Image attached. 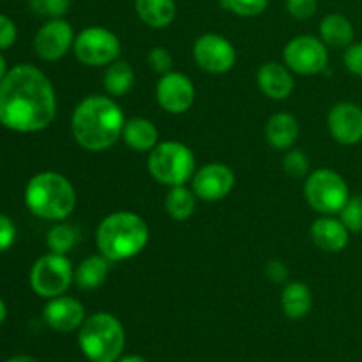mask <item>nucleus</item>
Instances as JSON below:
<instances>
[{
    "label": "nucleus",
    "mask_w": 362,
    "mask_h": 362,
    "mask_svg": "<svg viewBox=\"0 0 362 362\" xmlns=\"http://www.w3.org/2000/svg\"><path fill=\"white\" fill-rule=\"evenodd\" d=\"M57 117L49 78L32 64H18L0 80V126L14 133H41Z\"/></svg>",
    "instance_id": "f257e3e1"
},
{
    "label": "nucleus",
    "mask_w": 362,
    "mask_h": 362,
    "mask_svg": "<svg viewBox=\"0 0 362 362\" xmlns=\"http://www.w3.org/2000/svg\"><path fill=\"white\" fill-rule=\"evenodd\" d=\"M126 115L112 95L92 94L81 99L71 115V134L81 148L103 152L122 138Z\"/></svg>",
    "instance_id": "f03ea898"
},
{
    "label": "nucleus",
    "mask_w": 362,
    "mask_h": 362,
    "mask_svg": "<svg viewBox=\"0 0 362 362\" xmlns=\"http://www.w3.org/2000/svg\"><path fill=\"white\" fill-rule=\"evenodd\" d=\"M148 243V226L140 214L117 211L101 219L95 230V246L99 253L112 262L131 260L145 250Z\"/></svg>",
    "instance_id": "7ed1b4c3"
},
{
    "label": "nucleus",
    "mask_w": 362,
    "mask_h": 362,
    "mask_svg": "<svg viewBox=\"0 0 362 362\" xmlns=\"http://www.w3.org/2000/svg\"><path fill=\"white\" fill-rule=\"evenodd\" d=\"M28 212L45 221H66L76 207V191L71 180L57 172L35 173L25 186Z\"/></svg>",
    "instance_id": "20e7f679"
},
{
    "label": "nucleus",
    "mask_w": 362,
    "mask_h": 362,
    "mask_svg": "<svg viewBox=\"0 0 362 362\" xmlns=\"http://www.w3.org/2000/svg\"><path fill=\"white\" fill-rule=\"evenodd\" d=\"M78 345L90 362H117L126 346V331L113 315L94 313L78 329Z\"/></svg>",
    "instance_id": "39448f33"
},
{
    "label": "nucleus",
    "mask_w": 362,
    "mask_h": 362,
    "mask_svg": "<svg viewBox=\"0 0 362 362\" xmlns=\"http://www.w3.org/2000/svg\"><path fill=\"white\" fill-rule=\"evenodd\" d=\"M147 170L156 182L163 186H182L197 172L194 152L182 141H159L147 158Z\"/></svg>",
    "instance_id": "423d86ee"
},
{
    "label": "nucleus",
    "mask_w": 362,
    "mask_h": 362,
    "mask_svg": "<svg viewBox=\"0 0 362 362\" xmlns=\"http://www.w3.org/2000/svg\"><path fill=\"white\" fill-rule=\"evenodd\" d=\"M304 198L308 205L322 216H334L341 212L350 198L346 180L331 168H318L306 177Z\"/></svg>",
    "instance_id": "0eeeda50"
},
{
    "label": "nucleus",
    "mask_w": 362,
    "mask_h": 362,
    "mask_svg": "<svg viewBox=\"0 0 362 362\" xmlns=\"http://www.w3.org/2000/svg\"><path fill=\"white\" fill-rule=\"evenodd\" d=\"M74 281V269L67 255L46 253L34 262L28 274L32 292L42 299L64 296Z\"/></svg>",
    "instance_id": "6e6552de"
},
{
    "label": "nucleus",
    "mask_w": 362,
    "mask_h": 362,
    "mask_svg": "<svg viewBox=\"0 0 362 362\" xmlns=\"http://www.w3.org/2000/svg\"><path fill=\"white\" fill-rule=\"evenodd\" d=\"M73 52L83 66L106 67L119 59L122 45L115 32L99 25H92L83 28L74 37Z\"/></svg>",
    "instance_id": "1a4fd4ad"
},
{
    "label": "nucleus",
    "mask_w": 362,
    "mask_h": 362,
    "mask_svg": "<svg viewBox=\"0 0 362 362\" xmlns=\"http://www.w3.org/2000/svg\"><path fill=\"white\" fill-rule=\"evenodd\" d=\"M283 60L292 73L300 76H315L327 69V45L317 35H297L286 42L283 49Z\"/></svg>",
    "instance_id": "9d476101"
},
{
    "label": "nucleus",
    "mask_w": 362,
    "mask_h": 362,
    "mask_svg": "<svg viewBox=\"0 0 362 362\" xmlns=\"http://www.w3.org/2000/svg\"><path fill=\"white\" fill-rule=\"evenodd\" d=\"M193 59L202 71L209 74H225L237 62V49L225 35L204 34L194 41Z\"/></svg>",
    "instance_id": "9b49d317"
},
{
    "label": "nucleus",
    "mask_w": 362,
    "mask_h": 362,
    "mask_svg": "<svg viewBox=\"0 0 362 362\" xmlns=\"http://www.w3.org/2000/svg\"><path fill=\"white\" fill-rule=\"evenodd\" d=\"M74 30L64 18H53L37 28L34 35L35 55L46 62H57L73 49Z\"/></svg>",
    "instance_id": "f8f14e48"
},
{
    "label": "nucleus",
    "mask_w": 362,
    "mask_h": 362,
    "mask_svg": "<svg viewBox=\"0 0 362 362\" xmlns=\"http://www.w3.org/2000/svg\"><path fill=\"white\" fill-rule=\"evenodd\" d=\"M156 99L166 113L182 115L194 105L197 88L187 74L170 71L159 78L158 85H156Z\"/></svg>",
    "instance_id": "ddd939ff"
},
{
    "label": "nucleus",
    "mask_w": 362,
    "mask_h": 362,
    "mask_svg": "<svg viewBox=\"0 0 362 362\" xmlns=\"http://www.w3.org/2000/svg\"><path fill=\"white\" fill-rule=\"evenodd\" d=\"M235 186V173L225 163H207L194 172L191 189L204 202H219L228 197Z\"/></svg>",
    "instance_id": "4468645a"
},
{
    "label": "nucleus",
    "mask_w": 362,
    "mask_h": 362,
    "mask_svg": "<svg viewBox=\"0 0 362 362\" xmlns=\"http://www.w3.org/2000/svg\"><path fill=\"white\" fill-rule=\"evenodd\" d=\"M331 136L341 145H357L362 141V108L356 103L341 101L327 115Z\"/></svg>",
    "instance_id": "2eb2a0df"
},
{
    "label": "nucleus",
    "mask_w": 362,
    "mask_h": 362,
    "mask_svg": "<svg viewBox=\"0 0 362 362\" xmlns=\"http://www.w3.org/2000/svg\"><path fill=\"white\" fill-rule=\"evenodd\" d=\"M46 325L57 332H73L85 322V308L78 299L69 296H59L48 299L42 310Z\"/></svg>",
    "instance_id": "dca6fc26"
},
{
    "label": "nucleus",
    "mask_w": 362,
    "mask_h": 362,
    "mask_svg": "<svg viewBox=\"0 0 362 362\" xmlns=\"http://www.w3.org/2000/svg\"><path fill=\"white\" fill-rule=\"evenodd\" d=\"M257 83L262 94L274 101H285L296 88L293 73L281 62H265L257 71Z\"/></svg>",
    "instance_id": "f3484780"
},
{
    "label": "nucleus",
    "mask_w": 362,
    "mask_h": 362,
    "mask_svg": "<svg viewBox=\"0 0 362 362\" xmlns=\"http://www.w3.org/2000/svg\"><path fill=\"white\" fill-rule=\"evenodd\" d=\"M311 240L325 253H341L350 243V232L341 219L334 216H322L311 225Z\"/></svg>",
    "instance_id": "a211bd4d"
},
{
    "label": "nucleus",
    "mask_w": 362,
    "mask_h": 362,
    "mask_svg": "<svg viewBox=\"0 0 362 362\" xmlns=\"http://www.w3.org/2000/svg\"><path fill=\"white\" fill-rule=\"evenodd\" d=\"M265 138L278 151H288L299 138V122L292 113H274L265 124Z\"/></svg>",
    "instance_id": "6ab92c4d"
},
{
    "label": "nucleus",
    "mask_w": 362,
    "mask_h": 362,
    "mask_svg": "<svg viewBox=\"0 0 362 362\" xmlns=\"http://www.w3.org/2000/svg\"><path fill=\"white\" fill-rule=\"evenodd\" d=\"M120 140L136 152H151L159 144V131L152 120L145 117H133L124 124Z\"/></svg>",
    "instance_id": "aec40b11"
},
{
    "label": "nucleus",
    "mask_w": 362,
    "mask_h": 362,
    "mask_svg": "<svg viewBox=\"0 0 362 362\" xmlns=\"http://www.w3.org/2000/svg\"><path fill=\"white\" fill-rule=\"evenodd\" d=\"M112 264L113 262L108 260L105 255H90L74 269V283L78 288L85 290V292L98 290L108 278Z\"/></svg>",
    "instance_id": "412c9836"
},
{
    "label": "nucleus",
    "mask_w": 362,
    "mask_h": 362,
    "mask_svg": "<svg viewBox=\"0 0 362 362\" xmlns=\"http://www.w3.org/2000/svg\"><path fill=\"white\" fill-rule=\"evenodd\" d=\"M318 34L327 48H349L356 37L352 21L339 13L325 14L318 25Z\"/></svg>",
    "instance_id": "4be33fe9"
},
{
    "label": "nucleus",
    "mask_w": 362,
    "mask_h": 362,
    "mask_svg": "<svg viewBox=\"0 0 362 362\" xmlns=\"http://www.w3.org/2000/svg\"><path fill=\"white\" fill-rule=\"evenodd\" d=\"M140 21L151 28H165L172 25L177 14L175 0H134Z\"/></svg>",
    "instance_id": "5701e85b"
},
{
    "label": "nucleus",
    "mask_w": 362,
    "mask_h": 362,
    "mask_svg": "<svg viewBox=\"0 0 362 362\" xmlns=\"http://www.w3.org/2000/svg\"><path fill=\"white\" fill-rule=\"evenodd\" d=\"M313 306L311 288L303 281H292L283 288L281 310L292 320H300L306 317Z\"/></svg>",
    "instance_id": "b1692460"
},
{
    "label": "nucleus",
    "mask_w": 362,
    "mask_h": 362,
    "mask_svg": "<svg viewBox=\"0 0 362 362\" xmlns=\"http://www.w3.org/2000/svg\"><path fill=\"white\" fill-rule=\"evenodd\" d=\"M134 85V71L129 62L115 60L110 66H106L103 74V87L106 94L112 98H122L133 88Z\"/></svg>",
    "instance_id": "393cba45"
},
{
    "label": "nucleus",
    "mask_w": 362,
    "mask_h": 362,
    "mask_svg": "<svg viewBox=\"0 0 362 362\" xmlns=\"http://www.w3.org/2000/svg\"><path fill=\"white\" fill-rule=\"evenodd\" d=\"M198 197L193 189L182 186H173L165 197V211L173 221H186L197 211Z\"/></svg>",
    "instance_id": "a878e982"
},
{
    "label": "nucleus",
    "mask_w": 362,
    "mask_h": 362,
    "mask_svg": "<svg viewBox=\"0 0 362 362\" xmlns=\"http://www.w3.org/2000/svg\"><path fill=\"white\" fill-rule=\"evenodd\" d=\"M78 243V230L73 225L57 221L46 233V246L52 253L67 255Z\"/></svg>",
    "instance_id": "bb28decb"
},
{
    "label": "nucleus",
    "mask_w": 362,
    "mask_h": 362,
    "mask_svg": "<svg viewBox=\"0 0 362 362\" xmlns=\"http://www.w3.org/2000/svg\"><path fill=\"white\" fill-rule=\"evenodd\" d=\"M271 0H219L223 9L240 18H253L264 13Z\"/></svg>",
    "instance_id": "cd10ccee"
},
{
    "label": "nucleus",
    "mask_w": 362,
    "mask_h": 362,
    "mask_svg": "<svg viewBox=\"0 0 362 362\" xmlns=\"http://www.w3.org/2000/svg\"><path fill=\"white\" fill-rule=\"evenodd\" d=\"M283 168H285L286 175L293 177V179H304L310 173V158L304 151L292 147L283 156Z\"/></svg>",
    "instance_id": "c85d7f7f"
},
{
    "label": "nucleus",
    "mask_w": 362,
    "mask_h": 362,
    "mask_svg": "<svg viewBox=\"0 0 362 362\" xmlns=\"http://www.w3.org/2000/svg\"><path fill=\"white\" fill-rule=\"evenodd\" d=\"M339 219L349 228L350 233L362 232V197L361 194H350L349 202L339 212Z\"/></svg>",
    "instance_id": "c756f323"
},
{
    "label": "nucleus",
    "mask_w": 362,
    "mask_h": 362,
    "mask_svg": "<svg viewBox=\"0 0 362 362\" xmlns=\"http://www.w3.org/2000/svg\"><path fill=\"white\" fill-rule=\"evenodd\" d=\"M28 7L34 14L42 18H64L71 7V0H28Z\"/></svg>",
    "instance_id": "7c9ffc66"
},
{
    "label": "nucleus",
    "mask_w": 362,
    "mask_h": 362,
    "mask_svg": "<svg viewBox=\"0 0 362 362\" xmlns=\"http://www.w3.org/2000/svg\"><path fill=\"white\" fill-rule=\"evenodd\" d=\"M147 62H148V67H151L154 73L161 74L163 76V74L172 71L173 57L172 53H170V49L163 48V46H158V48H152L151 52H148Z\"/></svg>",
    "instance_id": "2f4dec72"
},
{
    "label": "nucleus",
    "mask_w": 362,
    "mask_h": 362,
    "mask_svg": "<svg viewBox=\"0 0 362 362\" xmlns=\"http://www.w3.org/2000/svg\"><path fill=\"white\" fill-rule=\"evenodd\" d=\"M318 9V0H286V11L292 18L306 21L315 16Z\"/></svg>",
    "instance_id": "473e14b6"
},
{
    "label": "nucleus",
    "mask_w": 362,
    "mask_h": 362,
    "mask_svg": "<svg viewBox=\"0 0 362 362\" xmlns=\"http://www.w3.org/2000/svg\"><path fill=\"white\" fill-rule=\"evenodd\" d=\"M16 235L18 230L13 219L0 212V255L6 253V251H9L13 247Z\"/></svg>",
    "instance_id": "72a5a7b5"
},
{
    "label": "nucleus",
    "mask_w": 362,
    "mask_h": 362,
    "mask_svg": "<svg viewBox=\"0 0 362 362\" xmlns=\"http://www.w3.org/2000/svg\"><path fill=\"white\" fill-rule=\"evenodd\" d=\"M343 64L346 71L362 78V42H352L343 53Z\"/></svg>",
    "instance_id": "f704fd0d"
},
{
    "label": "nucleus",
    "mask_w": 362,
    "mask_h": 362,
    "mask_svg": "<svg viewBox=\"0 0 362 362\" xmlns=\"http://www.w3.org/2000/svg\"><path fill=\"white\" fill-rule=\"evenodd\" d=\"M18 39V27L9 16L0 13V52L9 49Z\"/></svg>",
    "instance_id": "c9c22d12"
},
{
    "label": "nucleus",
    "mask_w": 362,
    "mask_h": 362,
    "mask_svg": "<svg viewBox=\"0 0 362 362\" xmlns=\"http://www.w3.org/2000/svg\"><path fill=\"white\" fill-rule=\"evenodd\" d=\"M265 274L272 283H285L288 279V269L281 260H271L265 267Z\"/></svg>",
    "instance_id": "e433bc0d"
},
{
    "label": "nucleus",
    "mask_w": 362,
    "mask_h": 362,
    "mask_svg": "<svg viewBox=\"0 0 362 362\" xmlns=\"http://www.w3.org/2000/svg\"><path fill=\"white\" fill-rule=\"evenodd\" d=\"M117 362H148L147 359H145V357H141V356H124V357H120L119 361Z\"/></svg>",
    "instance_id": "4c0bfd02"
},
{
    "label": "nucleus",
    "mask_w": 362,
    "mask_h": 362,
    "mask_svg": "<svg viewBox=\"0 0 362 362\" xmlns=\"http://www.w3.org/2000/svg\"><path fill=\"white\" fill-rule=\"evenodd\" d=\"M6 362H39V361L34 359V357H30V356H14V357H11V359H7Z\"/></svg>",
    "instance_id": "58836bf2"
},
{
    "label": "nucleus",
    "mask_w": 362,
    "mask_h": 362,
    "mask_svg": "<svg viewBox=\"0 0 362 362\" xmlns=\"http://www.w3.org/2000/svg\"><path fill=\"white\" fill-rule=\"evenodd\" d=\"M7 71H9V67H7V60H6V57H4L2 53H0V80H2V78L6 76Z\"/></svg>",
    "instance_id": "ea45409f"
},
{
    "label": "nucleus",
    "mask_w": 362,
    "mask_h": 362,
    "mask_svg": "<svg viewBox=\"0 0 362 362\" xmlns=\"http://www.w3.org/2000/svg\"><path fill=\"white\" fill-rule=\"evenodd\" d=\"M6 318H7V306H6V303H4L2 297H0V325L6 322Z\"/></svg>",
    "instance_id": "a19ab883"
}]
</instances>
